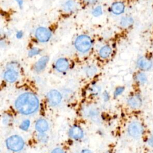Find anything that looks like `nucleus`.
<instances>
[{
  "mask_svg": "<svg viewBox=\"0 0 153 153\" xmlns=\"http://www.w3.org/2000/svg\"><path fill=\"white\" fill-rule=\"evenodd\" d=\"M15 107L17 111L23 115H30L39 108V99L37 96L30 92L20 94L15 101Z\"/></svg>",
  "mask_w": 153,
  "mask_h": 153,
  "instance_id": "obj_1",
  "label": "nucleus"
},
{
  "mask_svg": "<svg viewBox=\"0 0 153 153\" xmlns=\"http://www.w3.org/2000/svg\"><path fill=\"white\" fill-rule=\"evenodd\" d=\"M92 44V40L89 36L81 35L76 38L74 42V46L77 51L85 53L91 49Z\"/></svg>",
  "mask_w": 153,
  "mask_h": 153,
  "instance_id": "obj_2",
  "label": "nucleus"
},
{
  "mask_svg": "<svg viewBox=\"0 0 153 153\" xmlns=\"http://www.w3.org/2000/svg\"><path fill=\"white\" fill-rule=\"evenodd\" d=\"M6 146L8 149L14 152H19L23 149L25 146L23 139L18 135H13L6 140Z\"/></svg>",
  "mask_w": 153,
  "mask_h": 153,
  "instance_id": "obj_3",
  "label": "nucleus"
},
{
  "mask_svg": "<svg viewBox=\"0 0 153 153\" xmlns=\"http://www.w3.org/2000/svg\"><path fill=\"white\" fill-rule=\"evenodd\" d=\"M127 132L130 136L137 139L142 136L144 132V127L142 124L138 121L131 122L127 127Z\"/></svg>",
  "mask_w": 153,
  "mask_h": 153,
  "instance_id": "obj_4",
  "label": "nucleus"
},
{
  "mask_svg": "<svg viewBox=\"0 0 153 153\" xmlns=\"http://www.w3.org/2000/svg\"><path fill=\"white\" fill-rule=\"evenodd\" d=\"M51 35V30L45 27H39L36 29L35 32L36 39L39 42L43 43L48 42L50 39Z\"/></svg>",
  "mask_w": 153,
  "mask_h": 153,
  "instance_id": "obj_5",
  "label": "nucleus"
},
{
  "mask_svg": "<svg viewBox=\"0 0 153 153\" xmlns=\"http://www.w3.org/2000/svg\"><path fill=\"white\" fill-rule=\"evenodd\" d=\"M127 102L130 108L137 109L140 108L142 105V98L140 93H135L129 96Z\"/></svg>",
  "mask_w": 153,
  "mask_h": 153,
  "instance_id": "obj_6",
  "label": "nucleus"
},
{
  "mask_svg": "<svg viewBox=\"0 0 153 153\" xmlns=\"http://www.w3.org/2000/svg\"><path fill=\"white\" fill-rule=\"evenodd\" d=\"M82 114L87 118L91 120L97 121L99 117V111L96 106L89 105L83 108Z\"/></svg>",
  "mask_w": 153,
  "mask_h": 153,
  "instance_id": "obj_7",
  "label": "nucleus"
},
{
  "mask_svg": "<svg viewBox=\"0 0 153 153\" xmlns=\"http://www.w3.org/2000/svg\"><path fill=\"white\" fill-rule=\"evenodd\" d=\"M47 99L48 103L52 106H56L60 104L62 101V94L56 90L50 91L47 96Z\"/></svg>",
  "mask_w": 153,
  "mask_h": 153,
  "instance_id": "obj_8",
  "label": "nucleus"
},
{
  "mask_svg": "<svg viewBox=\"0 0 153 153\" xmlns=\"http://www.w3.org/2000/svg\"><path fill=\"white\" fill-rule=\"evenodd\" d=\"M136 65L137 68L140 69V71L145 72L151 69L153 63L150 59L146 57L142 56L137 59Z\"/></svg>",
  "mask_w": 153,
  "mask_h": 153,
  "instance_id": "obj_9",
  "label": "nucleus"
},
{
  "mask_svg": "<svg viewBox=\"0 0 153 153\" xmlns=\"http://www.w3.org/2000/svg\"><path fill=\"white\" fill-rule=\"evenodd\" d=\"M69 67V63L66 58H59L55 63V68L59 72L66 71Z\"/></svg>",
  "mask_w": 153,
  "mask_h": 153,
  "instance_id": "obj_10",
  "label": "nucleus"
},
{
  "mask_svg": "<svg viewBox=\"0 0 153 153\" xmlns=\"http://www.w3.org/2000/svg\"><path fill=\"white\" fill-rule=\"evenodd\" d=\"M49 58L47 56H44L41 57L34 65L33 69L36 72H40L42 71L46 67Z\"/></svg>",
  "mask_w": 153,
  "mask_h": 153,
  "instance_id": "obj_11",
  "label": "nucleus"
},
{
  "mask_svg": "<svg viewBox=\"0 0 153 153\" xmlns=\"http://www.w3.org/2000/svg\"><path fill=\"white\" fill-rule=\"evenodd\" d=\"M19 78V72L17 71L7 69L4 73V78L8 82H14Z\"/></svg>",
  "mask_w": 153,
  "mask_h": 153,
  "instance_id": "obj_12",
  "label": "nucleus"
},
{
  "mask_svg": "<svg viewBox=\"0 0 153 153\" xmlns=\"http://www.w3.org/2000/svg\"><path fill=\"white\" fill-rule=\"evenodd\" d=\"M69 134L72 139L78 140L83 137L84 132L80 127L78 126H74L70 128Z\"/></svg>",
  "mask_w": 153,
  "mask_h": 153,
  "instance_id": "obj_13",
  "label": "nucleus"
},
{
  "mask_svg": "<svg viewBox=\"0 0 153 153\" xmlns=\"http://www.w3.org/2000/svg\"><path fill=\"white\" fill-rule=\"evenodd\" d=\"M124 10L125 5L122 2H115L111 5V11L115 15H120L124 13Z\"/></svg>",
  "mask_w": 153,
  "mask_h": 153,
  "instance_id": "obj_14",
  "label": "nucleus"
},
{
  "mask_svg": "<svg viewBox=\"0 0 153 153\" xmlns=\"http://www.w3.org/2000/svg\"><path fill=\"white\" fill-rule=\"evenodd\" d=\"M35 128L39 133H45L48 129V124L45 120L39 119L35 123Z\"/></svg>",
  "mask_w": 153,
  "mask_h": 153,
  "instance_id": "obj_15",
  "label": "nucleus"
},
{
  "mask_svg": "<svg viewBox=\"0 0 153 153\" xmlns=\"http://www.w3.org/2000/svg\"><path fill=\"white\" fill-rule=\"evenodd\" d=\"M112 51V48L109 45H105L100 48L99 51V55L100 58L106 59L111 56Z\"/></svg>",
  "mask_w": 153,
  "mask_h": 153,
  "instance_id": "obj_16",
  "label": "nucleus"
},
{
  "mask_svg": "<svg viewBox=\"0 0 153 153\" xmlns=\"http://www.w3.org/2000/svg\"><path fill=\"white\" fill-rule=\"evenodd\" d=\"M134 78L136 84H137L139 85L145 84L147 81V76L145 74V72L142 71L137 72L134 75Z\"/></svg>",
  "mask_w": 153,
  "mask_h": 153,
  "instance_id": "obj_17",
  "label": "nucleus"
},
{
  "mask_svg": "<svg viewBox=\"0 0 153 153\" xmlns=\"http://www.w3.org/2000/svg\"><path fill=\"white\" fill-rule=\"evenodd\" d=\"M63 9L66 12H72L76 9V3L73 0H68L63 5Z\"/></svg>",
  "mask_w": 153,
  "mask_h": 153,
  "instance_id": "obj_18",
  "label": "nucleus"
},
{
  "mask_svg": "<svg viewBox=\"0 0 153 153\" xmlns=\"http://www.w3.org/2000/svg\"><path fill=\"white\" fill-rule=\"evenodd\" d=\"M133 23V19L130 16H124L121 18L120 24L123 27H128Z\"/></svg>",
  "mask_w": 153,
  "mask_h": 153,
  "instance_id": "obj_19",
  "label": "nucleus"
},
{
  "mask_svg": "<svg viewBox=\"0 0 153 153\" xmlns=\"http://www.w3.org/2000/svg\"><path fill=\"white\" fill-rule=\"evenodd\" d=\"M96 72H97V69L96 66L94 65H89L87 66L85 69V72L86 75L89 77H91L94 75Z\"/></svg>",
  "mask_w": 153,
  "mask_h": 153,
  "instance_id": "obj_20",
  "label": "nucleus"
},
{
  "mask_svg": "<svg viewBox=\"0 0 153 153\" xmlns=\"http://www.w3.org/2000/svg\"><path fill=\"white\" fill-rule=\"evenodd\" d=\"M91 13H92L93 16H94V17H99V16H101L103 13V10H102V7L100 5L96 6L95 8H93Z\"/></svg>",
  "mask_w": 153,
  "mask_h": 153,
  "instance_id": "obj_21",
  "label": "nucleus"
},
{
  "mask_svg": "<svg viewBox=\"0 0 153 153\" xmlns=\"http://www.w3.org/2000/svg\"><path fill=\"white\" fill-rule=\"evenodd\" d=\"M41 53V50L37 47H32L28 51V56L32 57L33 56H36Z\"/></svg>",
  "mask_w": 153,
  "mask_h": 153,
  "instance_id": "obj_22",
  "label": "nucleus"
},
{
  "mask_svg": "<svg viewBox=\"0 0 153 153\" xmlns=\"http://www.w3.org/2000/svg\"><path fill=\"white\" fill-rule=\"evenodd\" d=\"M30 126V121L29 120H24L20 126V128L24 131L27 130Z\"/></svg>",
  "mask_w": 153,
  "mask_h": 153,
  "instance_id": "obj_23",
  "label": "nucleus"
},
{
  "mask_svg": "<svg viewBox=\"0 0 153 153\" xmlns=\"http://www.w3.org/2000/svg\"><path fill=\"white\" fill-rule=\"evenodd\" d=\"M38 139L42 143H45L48 140V136L44 133H39L38 135Z\"/></svg>",
  "mask_w": 153,
  "mask_h": 153,
  "instance_id": "obj_24",
  "label": "nucleus"
},
{
  "mask_svg": "<svg viewBox=\"0 0 153 153\" xmlns=\"http://www.w3.org/2000/svg\"><path fill=\"white\" fill-rule=\"evenodd\" d=\"M19 68V65L15 62H10L8 65H7V69H13L17 71V69Z\"/></svg>",
  "mask_w": 153,
  "mask_h": 153,
  "instance_id": "obj_25",
  "label": "nucleus"
},
{
  "mask_svg": "<svg viewBox=\"0 0 153 153\" xmlns=\"http://www.w3.org/2000/svg\"><path fill=\"white\" fill-rule=\"evenodd\" d=\"M124 91V87H118L117 88H116V89L114 91V95L115 97H117L119 95L121 94L123 91Z\"/></svg>",
  "mask_w": 153,
  "mask_h": 153,
  "instance_id": "obj_26",
  "label": "nucleus"
},
{
  "mask_svg": "<svg viewBox=\"0 0 153 153\" xmlns=\"http://www.w3.org/2000/svg\"><path fill=\"white\" fill-rule=\"evenodd\" d=\"M100 90V88L97 85H94L91 88V91L92 94H98Z\"/></svg>",
  "mask_w": 153,
  "mask_h": 153,
  "instance_id": "obj_27",
  "label": "nucleus"
},
{
  "mask_svg": "<svg viewBox=\"0 0 153 153\" xmlns=\"http://www.w3.org/2000/svg\"><path fill=\"white\" fill-rule=\"evenodd\" d=\"M51 153H65V152L61 148H57L54 149Z\"/></svg>",
  "mask_w": 153,
  "mask_h": 153,
  "instance_id": "obj_28",
  "label": "nucleus"
},
{
  "mask_svg": "<svg viewBox=\"0 0 153 153\" xmlns=\"http://www.w3.org/2000/svg\"><path fill=\"white\" fill-rule=\"evenodd\" d=\"M23 32L21 30H19L16 33V37L18 39H21L23 37Z\"/></svg>",
  "mask_w": 153,
  "mask_h": 153,
  "instance_id": "obj_29",
  "label": "nucleus"
},
{
  "mask_svg": "<svg viewBox=\"0 0 153 153\" xmlns=\"http://www.w3.org/2000/svg\"><path fill=\"white\" fill-rule=\"evenodd\" d=\"M84 1H85V2H86L87 4H90V5L94 4L97 1V0H84Z\"/></svg>",
  "mask_w": 153,
  "mask_h": 153,
  "instance_id": "obj_30",
  "label": "nucleus"
},
{
  "mask_svg": "<svg viewBox=\"0 0 153 153\" xmlns=\"http://www.w3.org/2000/svg\"><path fill=\"white\" fill-rule=\"evenodd\" d=\"M16 1V2L17 3L19 7L20 8H22L23 7V0H15Z\"/></svg>",
  "mask_w": 153,
  "mask_h": 153,
  "instance_id": "obj_31",
  "label": "nucleus"
},
{
  "mask_svg": "<svg viewBox=\"0 0 153 153\" xmlns=\"http://www.w3.org/2000/svg\"><path fill=\"white\" fill-rule=\"evenodd\" d=\"M148 144L151 146L153 147V136H152L151 137H150L149 138V139H148Z\"/></svg>",
  "mask_w": 153,
  "mask_h": 153,
  "instance_id": "obj_32",
  "label": "nucleus"
},
{
  "mask_svg": "<svg viewBox=\"0 0 153 153\" xmlns=\"http://www.w3.org/2000/svg\"><path fill=\"white\" fill-rule=\"evenodd\" d=\"M103 98L105 100H107L109 99V94L107 93H105L103 94Z\"/></svg>",
  "mask_w": 153,
  "mask_h": 153,
  "instance_id": "obj_33",
  "label": "nucleus"
},
{
  "mask_svg": "<svg viewBox=\"0 0 153 153\" xmlns=\"http://www.w3.org/2000/svg\"><path fill=\"white\" fill-rule=\"evenodd\" d=\"M81 153H92L91 152V151H90V150H89V149H83V150H82L81 151Z\"/></svg>",
  "mask_w": 153,
  "mask_h": 153,
  "instance_id": "obj_34",
  "label": "nucleus"
}]
</instances>
